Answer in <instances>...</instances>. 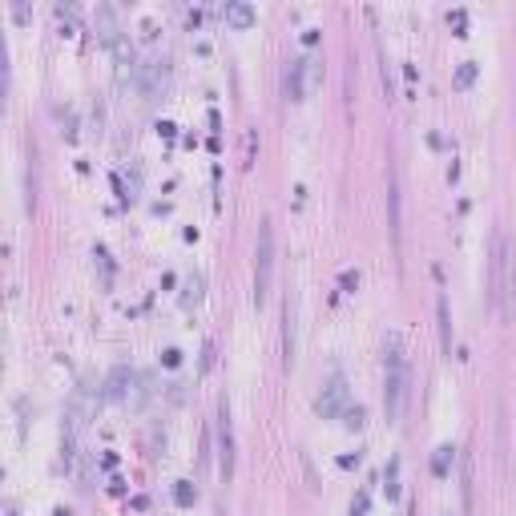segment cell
Masks as SVG:
<instances>
[{"label":"cell","mask_w":516,"mask_h":516,"mask_svg":"<svg viewBox=\"0 0 516 516\" xmlns=\"http://www.w3.org/2000/svg\"><path fill=\"white\" fill-rule=\"evenodd\" d=\"M488 299L500 311L504 323H512L516 315V246L508 230L496 226L492 230V251H488Z\"/></svg>","instance_id":"6da1fadb"},{"label":"cell","mask_w":516,"mask_h":516,"mask_svg":"<svg viewBox=\"0 0 516 516\" xmlns=\"http://www.w3.org/2000/svg\"><path fill=\"white\" fill-rule=\"evenodd\" d=\"M383 367H388V388H383V407H388V424H400L407 407V388H412V376H407V355L400 335H388V347H383Z\"/></svg>","instance_id":"7a4b0ae2"},{"label":"cell","mask_w":516,"mask_h":516,"mask_svg":"<svg viewBox=\"0 0 516 516\" xmlns=\"http://www.w3.org/2000/svg\"><path fill=\"white\" fill-rule=\"evenodd\" d=\"M270 275H275V222H258V246H254V303L263 307L270 294Z\"/></svg>","instance_id":"3957f363"},{"label":"cell","mask_w":516,"mask_h":516,"mask_svg":"<svg viewBox=\"0 0 516 516\" xmlns=\"http://www.w3.org/2000/svg\"><path fill=\"white\" fill-rule=\"evenodd\" d=\"M218 464H222V476L230 480L234 476V419H230V400H218Z\"/></svg>","instance_id":"277c9868"},{"label":"cell","mask_w":516,"mask_h":516,"mask_svg":"<svg viewBox=\"0 0 516 516\" xmlns=\"http://www.w3.org/2000/svg\"><path fill=\"white\" fill-rule=\"evenodd\" d=\"M282 93L287 101H303L307 97V53L287 61V73H282Z\"/></svg>","instance_id":"5b68a950"},{"label":"cell","mask_w":516,"mask_h":516,"mask_svg":"<svg viewBox=\"0 0 516 516\" xmlns=\"http://www.w3.org/2000/svg\"><path fill=\"white\" fill-rule=\"evenodd\" d=\"M319 412L323 416H339V412H347V383L343 379H331L327 388H323V395H319Z\"/></svg>","instance_id":"8992f818"},{"label":"cell","mask_w":516,"mask_h":516,"mask_svg":"<svg viewBox=\"0 0 516 516\" xmlns=\"http://www.w3.org/2000/svg\"><path fill=\"white\" fill-rule=\"evenodd\" d=\"M282 367H294V294H287L282 303Z\"/></svg>","instance_id":"52a82bcc"},{"label":"cell","mask_w":516,"mask_h":516,"mask_svg":"<svg viewBox=\"0 0 516 516\" xmlns=\"http://www.w3.org/2000/svg\"><path fill=\"white\" fill-rule=\"evenodd\" d=\"M388 206H391V234H395V246H400V178H395V169H388Z\"/></svg>","instance_id":"ba28073f"},{"label":"cell","mask_w":516,"mask_h":516,"mask_svg":"<svg viewBox=\"0 0 516 516\" xmlns=\"http://www.w3.org/2000/svg\"><path fill=\"white\" fill-rule=\"evenodd\" d=\"M97 28H101V37H105L109 44L121 37V28H117V13H113L109 4H101V8H97Z\"/></svg>","instance_id":"9c48e42d"},{"label":"cell","mask_w":516,"mask_h":516,"mask_svg":"<svg viewBox=\"0 0 516 516\" xmlns=\"http://www.w3.org/2000/svg\"><path fill=\"white\" fill-rule=\"evenodd\" d=\"M436 315H440V343H444V355H452V315H448V299H444V294L436 299Z\"/></svg>","instance_id":"30bf717a"},{"label":"cell","mask_w":516,"mask_h":516,"mask_svg":"<svg viewBox=\"0 0 516 516\" xmlns=\"http://www.w3.org/2000/svg\"><path fill=\"white\" fill-rule=\"evenodd\" d=\"M226 20H230V25H251L254 8L251 4H242V0H238V4H226Z\"/></svg>","instance_id":"8fae6325"},{"label":"cell","mask_w":516,"mask_h":516,"mask_svg":"<svg viewBox=\"0 0 516 516\" xmlns=\"http://www.w3.org/2000/svg\"><path fill=\"white\" fill-rule=\"evenodd\" d=\"M460 492H464V504H472V456L460 460Z\"/></svg>","instance_id":"7c38bea8"},{"label":"cell","mask_w":516,"mask_h":516,"mask_svg":"<svg viewBox=\"0 0 516 516\" xmlns=\"http://www.w3.org/2000/svg\"><path fill=\"white\" fill-rule=\"evenodd\" d=\"M202 287H206V279H202V275H190V279H186V294H181V303H186V307L198 303V299H202Z\"/></svg>","instance_id":"4fadbf2b"},{"label":"cell","mask_w":516,"mask_h":516,"mask_svg":"<svg viewBox=\"0 0 516 516\" xmlns=\"http://www.w3.org/2000/svg\"><path fill=\"white\" fill-rule=\"evenodd\" d=\"M174 500H178V504H190V500H194V488H190V480H178V488H174Z\"/></svg>","instance_id":"5bb4252c"},{"label":"cell","mask_w":516,"mask_h":516,"mask_svg":"<svg viewBox=\"0 0 516 516\" xmlns=\"http://www.w3.org/2000/svg\"><path fill=\"white\" fill-rule=\"evenodd\" d=\"M343 424H347V428H363V407L359 404L347 407V412H343Z\"/></svg>","instance_id":"9a60e30c"},{"label":"cell","mask_w":516,"mask_h":516,"mask_svg":"<svg viewBox=\"0 0 516 516\" xmlns=\"http://www.w3.org/2000/svg\"><path fill=\"white\" fill-rule=\"evenodd\" d=\"M472 77H476V61H464L460 73H456V85H468Z\"/></svg>","instance_id":"2e32d148"},{"label":"cell","mask_w":516,"mask_h":516,"mask_svg":"<svg viewBox=\"0 0 516 516\" xmlns=\"http://www.w3.org/2000/svg\"><path fill=\"white\" fill-rule=\"evenodd\" d=\"M448 456H452V448H440V456H436V472H448Z\"/></svg>","instance_id":"e0dca14e"},{"label":"cell","mask_w":516,"mask_h":516,"mask_svg":"<svg viewBox=\"0 0 516 516\" xmlns=\"http://www.w3.org/2000/svg\"><path fill=\"white\" fill-rule=\"evenodd\" d=\"M363 512H367V496H359V500L351 504V516H363Z\"/></svg>","instance_id":"ac0fdd59"},{"label":"cell","mask_w":516,"mask_h":516,"mask_svg":"<svg viewBox=\"0 0 516 516\" xmlns=\"http://www.w3.org/2000/svg\"><path fill=\"white\" fill-rule=\"evenodd\" d=\"M339 282H343V287H355V282H359V275H355V270H343V279H339Z\"/></svg>","instance_id":"d6986e66"}]
</instances>
